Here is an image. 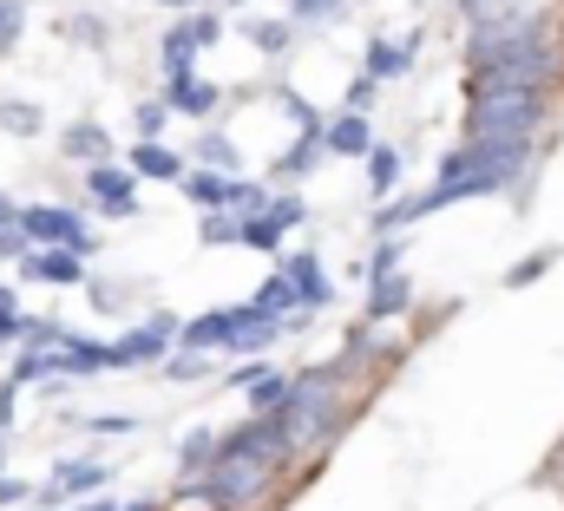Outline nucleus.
I'll list each match as a JSON object with an SVG mask.
<instances>
[{
  "label": "nucleus",
  "mask_w": 564,
  "mask_h": 511,
  "mask_svg": "<svg viewBox=\"0 0 564 511\" xmlns=\"http://www.w3.org/2000/svg\"><path fill=\"white\" fill-rule=\"evenodd\" d=\"M558 73V40L552 13L512 20V26H479L466 40V99L479 93H545Z\"/></svg>",
  "instance_id": "1"
},
{
  "label": "nucleus",
  "mask_w": 564,
  "mask_h": 511,
  "mask_svg": "<svg viewBox=\"0 0 564 511\" xmlns=\"http://www.w3.org/2000/svg\"><path fill=\"white\" fill-rule=\"evenodd\" d=\"M341 361H322V368H302V406H295V446L302 453H322L341 439L348 426V406H341Z\"/></svg>",
  "instance_id": "2"
},
{
  "label": "nucleus",
  "mask_w": 564,
  "mask_h": 511,
  "mask_svg": "<svg viewBox=\"0 0 564 511\" xmlns=\"http://www.w3.org/2000/svg\"><path fill=\"white\" fill-rule=\"evenodd\" d=\"M545 126V93H479L466 106V138H499V144H532Z\"/></svg>",
  "instance_id": "3"
},
{
  "label": "nucleus",
  "mask_w": 564,
  "mask_h": 511,
  "mask_svg": "<svg viewBox=\"0 0 564 511\" xmlns=\"http://www.w3.org/2000/svg\"><path fill=\"white\" fill-rule=\"evenodd\" d=\"M276 486V466H257V459H217L204 479H191L177 499H197L210 511H250L257 499H270Z\"/></svg>",
  "instance_id": "4"
},
{
  "label": "nucleus",
  "mask_w": 564,
  "mask_h": 511,
  "mask_svg": "<svg viewBox=\"0 0 564 511\" xmlns=\"http://www.w3.org/2000/svg\"><path fill=\"white\" fill-rule=\"evenodd\" d=\"M20 237L33 250H79V256L99 250V230L73 204H20Z\"/></svg>",
  "instance_id": "5"
},
{
  "label": "nucleus",
  "mask_w": 564,
  "mask_h": 511,
  "mask_svg": "<svg viewBox=\"0 0 564 511\" xmlns=\"http://www.w3.org/2000/svg\"><path fill=\"white\" fill-rule=\"evenodd\" d=\"M86 177V197H93V210L99 217H112V224H126V217H144V197H139V171L132 164H93V171H79Z\"/></svg>",
  "instance_id": "6"
},
{
  "label": "nucleus",
  "mask_w": 564,
  "mask_h": 511,
  "mask_svg": "<svg viewBox=\"0 0 564 511\" xmlns=\"http://www.w3.org/2000/svg\"><path fill=\"white\" fill-rule=\"evenodd\" d=\"M177 335H184V322L158 308V315H144L139 328H126V335L112 341V355H119V368H151V361L164 368V361L177 355Z\"/></svg>",
  "instance_id": "7"
},
{
  "label": "nucleus",
  "mask_w": 564,
  "mask_h": 511,
  "mask_svg": "<svg viewBox=\"0 0 564 511\" xmlns=\"http://www.w3.org/2000/svg\"><path fill=\"white\" fill-rule=\"evenodd\" d=\"M106 479H112V472H106L99 459H66V466L53 472V486H40V492H33V511L73 505V499L86 505V499H99V486H106Z\"/></svg>",
  "instance_id": "8"
},
{
  "label": "nucleus",
  "mask_w": 564,
  "mask_h": 511,
  "mask_svg": "<svg viewBox=\"0 0 564 511\" xmlns=\"http://www.w3.org/2000/svg\"><path fill=\"white\" fill-rule=\"evenodd\" d=\"M276 269L289 275V282H295L302 308H315V315H322V308L335 302V275L322 269V256H315V250H282V256H276Z\"/></svg>",
  "instance_id": "9"
},
{
  "label": "nucleus",
  "mask_w": 564,
  "mask_h": 511,
  "mask_svg": "<svg viewBox=\"0 0 564 511\" xmlns=\"http://www.w3.org/2000/svg\"><path fill=\"white\" fill-rule=\"evenodd\" d=\"M13 269H20V282H53V289H79V282H93L79 250H26Z\"/></svg>",
  "instance_id": "10"
},
{
  "label": "nucleus",
  "mask_w": 564,
  "mask_h": 511,
  "mask_svg": "<svg viewBox=\"0 0 564 511\" xmlns=\"http://www.w3.org/2000/svg\"><path fill=\"white\" fill-rule=\"evenodd\" d=\"M414 53H421V33H408V40H388V33H375V40H368V53H361V73H368L375 86H388V79H408V73H414Z\"/></svg>",
  "instance_id": "11"
},
{
  "label": "nucleus",
  "mask_w": 564,
  "mask_h": 511,
  "mask_svg": "<svg viewBox=\"0 0 564 511\" xmlns=\"http://www.w3.org/2000/svg\"><path fill=\"white\" fill-rule=\"evenodd\" d=\"M112 368H119L112 341H93V335H79V328H73V341L59 348V381H99V374H112Z\"/></svg>",
  "instance_id": "12"
},
{
  "label": "nucleus",
  "mask_w": 564,
  "mask_h": 511,
  "mask_svg": "<svg viewBox=\"0 0 564 511\" xmlns=\"http://www.w3.org/2000/svg\"><path fill=\"white\" fill-rule=\"evenodd\" d=\"M197 40H191V26L184 20H171L164 26V40H158V66H164V86H191L197 79Z\"/></svg>",
  "instance_id": "13"
},
{
  "label": "nucleus",
  "mask_w": 564,
  "mask_h": 511,
  "mask_svg": "<svg viewBox=\"0 0 564 511\" xmlns=\"http://www.w3.org/2000/svg\"><path fill=\"white\" fill-rule=\"evenodd\" d=\"M375 144H381V138H375V119H368V112H335V119H328V157H361V164H368Z\"/></svg>",
  "instance_id": "14"
},
{
  "label": "nucleus",
  "mask_w": 564,
  "mask_h": 511,
  "mask_svg": "<svg viewBox=\"0 0 564 511\" xmlns=\"http://www.w3.org/2000/svg\"><path fill=\"white\" fill-rule=\"evenodd\" d=\"M322 157H328V138H308V131H295V144L270 157V171H263V177H270V184H302V177H308Z\"/></svg>",
  "instance_id": "15"
},
{
  "label": "nucleus",
  "mask_w": 564,
  "mask_h": 511,
  "mask_svg": "<svg viewBox=\"0 0 564 511\" xmlns=\"http://www.w3.org/2000/svg\"><path fill=\"white\" fill-rule=\"evenodd\" d=\"M126 164H132L139 177H151V184H177V191H184V177H191V157L171 151V144H132Z\"/></svg>",
  "instance_id": "16"
},
{
  "label": "nucleus",
  "mask_w": 564,
  "mask_h": 511,
  "mask_svg": "<svg viewBox=\"0 0 564 511\" xmlns=\"http://www.w3.org/2000/svg\"><path fill=\"white\" fill-rule=\"evenodd\" d=\"M408 308H414V275L394 269V275H375V282H368V315H361V322L381 328V322H394V315H408Z\"/></svg>",
  "instance_id": "17"
},
{
  "label": "nucleus",
  "mask_w": 564,
  "mask_h": 511,
  "mask_svg": "<svg viewBox=\"0 0 564 511\" xmlns=\"http://www.w3.org/2000/svg\"><path fill=\"white\" fill-rule=\"evenodd\" d=\"M59 151L79 157L86 171H93V164H112V131L99 126V119H73V126L59 131Z\"/></svg>",
  "instance_id": "18"
},
{
  "label": "nucleus",
  "mask_w": 564,
  "mask_h": 511,
  "mask_svg": "<svg viewBox=\"0 0 564 511\" xmlns=\"http://www.w3.org/2000/svg\"><path fill=\"white\" fill-rule=\"evenodd\" d=\"M237 33H243L263 59H282V53L295 46V20H282V13H243V20H237Z\"/></svg>",
  "instance_id": "19"
},
{
  "label": "nucleus",
  "mask_w": 564,
  "mask_h": 511,
  "mask_svg": "<svg viewBox=\"0 0 564 511\" xmlns=\"http://www.w3.org/2000/svg\"><path fill=\"white\" fill-rule=\"evenodd\" d=\"M191 157H197V171H230V177H243V151H237V138L224 126H204L191 138Z\"/></svg>",
  "instance_id": "20"
},
{
  "label": "nucleus",
  "mask_w": 564,
  "mask_h": 511,
  "mask_svg": "<svg viewBox=\"0 0 564 511\" xmlns=\"http://www.w3.org/2000/svg\"><path fill=\"white\" fill-rule=\"evenodd\" d=\"M177 119H217V106H224V86H210V79H191V86H164L158 93Z\"/></svg>",
  "instance_id": "21"
},
{
  "label": "nucleus",
  "mask_w": 564,
  "mask_h": 511,
  "mask_svg": "<svg viewBox=\"0 0 564 511\" xmlns=\"http://www.w3.org/2000/svg\"><path fill=\"white\" fill-rule=\"evenodd\" d=\"M230 191H237V177L230 171H197L191 164V177H184V197L210 217V210H230Z\"/></svg>",
  "instance_id": "22"
},
{
  "label": "nucleus",
  "mask_w": 564,
  "mask_h": 511,
  "mask_svg": "<svg viewBox=\"0 0 564 511\" xmlns=\"http://www.w3.org/2000/svg\"><path fill=\"white\" fill-rule=\"evenodd\" d=\"M217 439H224L217 426H191V433L177 439V472H184V479H204V472L217 466Z\"/></svg>",
  "instance_id": "23"
},
{
  "label": "nucleus",
  "mask_w": 564,
  "mask_h": 511,
  "mask_svg": "<svg viewBox=\"0 0 564 511\" xmlns=\"http://www.w3.org/2000/svg\"><path fill=\"white\" fill-rule=\"evenodd\" d=\"M401 177H408L401 144H375V157H368V191H375V197H388V191H401Z\"/></svg>",
  "instance_id": "24"
},
{
  "label": "nucleus",
  "mask_w": 564,
  "mask_h": 511,
  "mask_svg": "<svg viewBox=\"0 0 564 511\" xmlns=\"http://www.w3.org/2000/svg\"><path fill=\"white\" fill-rule=\"evenodd\" d=\"M250 302H257V308H263V315H276V322H289V315H295V308H302V295H295V282H289V275H263V289H257V295H250Z\"/></svg>",
  "instance_id": "25"
},
{
  "label": "nucleus",
  "mask_w": 564,
  "mask_h": 511,
  "mask_svg": "<svg viewBox=\"0 0 564 511\" xmlns=\"http://www.w3.org/2000/svg\"><path fill=\"white\" fill-rule=\"evenodd\" d=\"M282 13H295L302 26H341L348 20V0H282Z\"/></svg>",
  "instance_id": "26"
},
{
  "label": "nucleus",
  "mask_w": 564,
  "mask_h": 511,
  "mask_svg": "<svg viewBox=\"0 0 564 511\" xmlns=\"http://www.w3.org/2000/svg\"><path fill=\"white\" fill-rule=\"evenodd\" d=\"M0 131H7V138H40L46 119H40V106H26V99H0Z\"/></svg>",
  "instance_id": "27"
},
{
  "label": "nucleus",
  "mask_w": 564,
  "mask_h": 511,
  "mask_svg": "<svg viewBox=\"0 0 564 511\" xmlns=\"http://www.w3.org/2000/svg\"><path fill=\"white\" fill-rule=\"evenodd\" d=\"M26 250H33V243L20 237V204H13V197L0 191V262H20Z\"/></svg>",
  "instance_id": "28"
},
{
  "label": "nucleus",
  "mask_w": 564,
  "mask_h": 511,
  "mask_svg": "<svg viewBox=\"0 0 564 511\" xmlns=\"http://www.w3.org/2000/svg\"><path fill=\"white\" fill-rule=\"evenodd\" d=\"M276 99H282V112L295 119V131H308V138H328V119H322V112H315V106H308L295 86H276Z\"/></svg>",
  "instance_id": "29"
},
{
  "label": "nucleus",
  "mask_w": 564,
  "mask_h": 511,
  "mask_svg": "<svg viewBox=\"0 0 564 511\" xmlns=\"http://www.w3.org/2000/svg\"><path fill=\"white\" fill-rule=\"evenodd\" d=\"M282 237H289V230H282V224L270 217V210H263V217H243V250L282 256Z\"/></svg>",
  "instance_id": "30"
},
{
  "label": "nucleus",
  "mask_w": 564,
  "mask_h": 511,
  "mask_svg": "<svg viewBox=\"0 0 564 511\" xmlns=\"http://www.w3.org/2000/svg\"><path fill=\"white\" fill-rule=\"evenodd\" d=\"M177 112L164 106V99H144L139 112H132V131H139V144H164V126H171Z\"/></svg>",
  "instance_id": "31"
},
{
  "label": "nucleus",
  "mask_w": 564,
  "mask_h": 511,
  "mask_svg": "<svg viewBox=\"0 0 564 511\" xmlns=\"http://www.w3.org/2000/svg\"><path fill=\"white\" fill-rule=\"evenodd\" d=\"M197 243H210V250H224V243H243V217H230V210H210V217L197 224Z\"/></svg>",
  "instance_id": "32"
},
{
  "label": "nucleus",
  "mask_w": 564,
  "mask_h": 511,
  "mask_svg": "<svg viewBox=\"0 0 564 511\" xmlns=\"http://www.w3.org/2000/svg\"><path fill=\"white\" fill-rule=\"evenodd\" d=\"M158 374H164L171 387H184V381H204V374H210V355H184V348H177V355H171V361H164Z\"/></svg>",
  "instance_id": "33"
},
{
  "label": "nucleus",
  "mask_w": 564,
  "mask_h": 511,
  "mask_svg": "<svg viewBox=\"0 0 564 511\" xmlns=\"http://www.w3.org/2000/svg\"><path fill=\"white\" fill-rule=\"evenodd\" d=\"M552 262H558V250H532L525 262H512V269H506V289H532V282H539Z\"/></svg>",
  "instance_id": "34"
},
{
  "label": "nucleus",
  "mask_w": 564,
  "mask_h": 511,
  "mask_svg": "<svg viewBox=\"0 0 564 511\" xmlns=\"http://www.w3.org/2000/svg\"><path fill=\"white\" fill-rule=\"evenodd\" d=\"M26 33V0H0V53H13Z\"/></svg>",
  "instance_id": "35"
},
{
  "label": "nucleus",
  "mask_w": 564,
  "mask_h": 511,
  "mask_svg": "<svg viewBox=\"0 0 564 511\" xmlns=\"http://www.w3.org/2000/svg\"><path fill=\"white\" fill-rule=\"evenodd\" d=\"M270 217H276L282 230H302V224H308V204H302V191H276Z\"/></svg>",
  "instance_id": "36"
},
{
  "label": "nucleus",
  "mask_w": 564,
  "mask_h": 511,
  "mask_svg": "<svg viewBox=\"0 0 564 511\" xmlns=\"http://www.w3.org/2000/svg\"><path fill=\"white\" fill-rule=\"evenodd\" d=\"M184 26H191V40H197V46H217V40H224V13H210V7L184 13Z\"/></svg>",
  "instance_id": "37"
},
{
  "label": "nucleus",
  "mask_w": 564,
  "mask_h": 511,
  "mask_svg": "<svg viewBox=\"0 0 564 511\" xmlns=\"http://www.w3.org/2000/svg\"><path fill=\"white\" fill-rule=\"evenodd\" d=\"M86 433H106V439H126V433H139V420H132V413H93V420H86Z\"/></svg>",
  "instance_id": "38"
},
{
  "label": "nucleus",
  "mask_w": 564,
  "mask_h": 511,
  "mask_svg": "<svg viewBox=\"0 0 564 511\" xmlns=\"http://www.w3.org/2000/svg\"><path fill=\"white\" fill-rule=\"evenodd\" d=\"M59 33H66V40H79V46H106V20H93V13H86V20H66Z\"/></svg>",
  "instance_id": "39"
},
{
  "label": "nucleus",
  "mask_w": 564,
  "mask_h": 511,
  "mask_svg": "<svg viewBox=\"0 0 564 511\" xmlns=\"http://www.w3.org/2000/svg\"><path fill=\"white\" fill-rule=\"evenodd\" d=\"M375 93H381V86H375L368 73H361V79H348V106H341V112H368V119H375Z\"/></svg>",
  "instance_id": "40"
},
{
  "label": "nucleus",
  "mask_w": 564,
  "mask_h": 511,
  "mask_svg": "<svg viewBox=\"0 0 564 511\" xmlns=\"http://www.w3.org/2000/svg\"><path fill=\"white\" fill-rule=\"evenodd\" d=\"M0 348H26V315H0Z\"/></svg>",
  "instance_id": "41"
},
{
  "label": "nucleus",
  "mask_w": 564,
  "mask_h": 511,
  "mask_svg": "<svg viewBox=\"0 0 564 511\" xmlns=\"http://www.w3.org/2000/svg\"><path fill=\"white\" fill-rule=\"evenodd\" d=\"M86 289H93V302H99V308H119V302H126V289H119V282H86Z\"/></svg>",
  "instance_id": "42"
},
{
  "label": "nucleus",
  "mask_w": 564,
  "mask_h": 511,
  "mask_svg": "<svg viewBox=\"0 0 564 511\" xmlns=\"http://www.w3.org/2000/svg\"><path fill=\"white\" fill-rule=\"evenodd\" d=\"M7 505H26V479H0V511Z\"/></svg>",
  "instance_id": "43"
},
{
  "label": "nucleus",
  "mask_w": 564,
  "mask_h": 511,
  "mask_svg": "<svg viewBox=\"0 0 564 511\" xmlns=\"http://www.w3.org/2000/svg\"><path fill=\"white\" fill-rule=\"evenodd\" d=\"M13 400H20V387H13V381H0V433L13 426Z\"/></svg>",
  "instance_id": "44"
},
{
  "label": "nucleus",
  "mask_w": 564,
  "mask_h": 511,
  "mask_svg": "<svg viewBox=\"0 0 564 511\" xmlns=\"http://www.w3.org/2000/svg\"><path fill=\"white\" fill-rule=\"evenodd\" d=\"M20 302H13V282H0V315H13Z\"/></svg>",
  "instance_id": "45"
},
{
  "label": "nucleus",
  "mask_w": 564,
  "mask_h": 511,
  "mask_svg": "<svg viewBox=\"0 0 564 511\" xmlns=\"http://www.w3.org/2000/svg\"><path fill=\"white\" fill-rule=\"evenodd\" d=\"M73 511H119V499H86V505H73Z\"/></svg>",
  "instance_id": "46"
},
{
  "label": "nucleus",
  "mask_w": 564,
  "mask_h": 511,
  "mask_svg": "<svg viewBox=\"0 0 564 511\" xmlns=\"http://www.w3.org/2000/svg\"><path fill=\"white\" fill-rule=\"evenodd\" d=\"M158 7H171V13H177V7H184V13H197V0H158Z\"/></svg>",
  "instance_id": "47"
},
{
  "label": "nucleus",
  "mask_w": 564,
  "mask_h": 511,
  "mask_svg": "<svg viewBox=\"0 0 564 511\" xmlns=\"http://www.w3.org/2000/svg\"><path fill=\"white\" fill-rule=\"evenodd\" d=\"M0 466H7V433H0ZM0 479H7V472H0Z\"/></svg>",
  "instance_id": "48"
},
{
  "label": "nucleus",
  "mask_w": 564,
  "mask_h": 511,
  "mask_svg": "<svg viewBox=\"0 0 564 511\" xmlns=\"http://www.w3.org/2000/svg\"><path fill=\"white\" fill-rule=\"evenodd\" d=\"M224 7H250V0H224Z\"/></svg>",
  "instance_id": "49"
}]
</instances>
